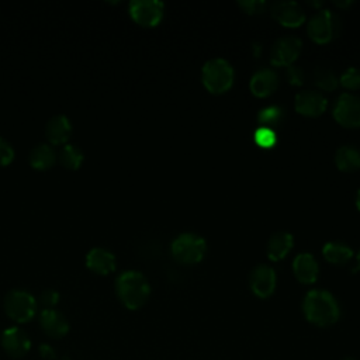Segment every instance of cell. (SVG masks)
<instances>
[{
	"label": "cell",
	"mask_w": 360,
	"mask_h": 360,
	"mask_svg": "<svg viewBox=\"0 0 360 360\" xmlns=\"http://www.w3.org/2000/svg\"><path fill=\"white\" fill-rule=\"evenodd\" d=\"M339 82L346 89H357V87H360V69L354 68V66L347 68L342 73Z\"/></svg>",
	"instance_id": "obj_27"
},
{
	"label": "cell",
	"mask_w": 360,
	"mask_h": 360,
	"mask_svg": "<svg viewBox=\"0 0 360 360\" xmlns=\"http://www.w3.org/2000/svg\"><path fill=\"white\" fill-rule=\"evenodd\" d=\"M356 205H357V208L360 211V190L357 191V195H356Z\"/></svg>",
	"instance_id": "obj_33"
},
{
	"label": "cell",
	"mask_w": 360,
	"mask_h": 360,
	"mask_svg": "<svg viewBox=\"0 0 360 360\" xmlns=\"http://www.w3.org/2000/svg\"><path fill=\"white\" fill-rule=\"evenodd\" d=\"M39 302L45 308H53L59 302V292L53 288H46L39 295Z\"/></svg>",
	"instance_id": "obj_29"
},
{
	"label": "cell",
	"mask_w": 360,
	"mask_h": 360,
	"mask_svg": "<svg viewBox=\"0 0 360 360\" xmlns=\"http://www.w3.org/2000/svg\"><path fill=\"white\" fill-rule=\"evenodd\" d=\"M72 121L65 114L52 115L45 125V136L52 146L66 145L72 136Z\"/></svg>",
	"instance_id": "obj_12"
},
{
	"label": "cell",
	"mask_w": 360,
	"mask_h": 360,
	"mask_svg": "<svg viewBox=\"0 0 360 360\" xmlns=\"http://www.w3.org/2000/svg\"><path fill=\"white\" fill-rule=\"evenodd\" d=\"M302 42L295 35H283L271 46L270 62L274 66H290L298 58Z\"/></svg>",
	"instance_id": "obj_7"
},
{
	"label": "cell",
	"mask_w": 360,
	"mask_h": 360,
	"mask_svg": "<svg viewBox=\"0 0 360 360\" xmlns=\"http://www.w3.org/2000/svg\"><path fill=\"white\" fill-rule=\"evenodd\" d=\"M86 267L100 276L112 273L117 267V260L112 252L104 248H93L86 255Z\"/></svg>",
	"instance_id": "obj_16"
},
{
	"label": "cell",
	"mask_w": 360,
	"mask_h": 360,
	"mask_svg": "<svg viewBox=\"0 0 360 360\" xmlns=\"http://www.w3.org/2000/svg\"><path fill=\"white\" fill-rule=\"evenodd\" d=\"M39 325L45 335L52 339H60L68 335L70 326L65 315L55 308H44L39 314Z\"/></svg>",
	"instance_id": "obj_11"
},
{
	"label": "cell",
	"mask_w": 360,
	"mask_h": 360,
	"mask_svg": "<svg viewBox=\"0 0 360 360\" xmlns=\"http://www.w3.org/2000/svg\"><path fill=\"white\" fill-rule=\"evenodd\" d=\"M59 160L63 165V167L69 170H77L82 167L84 162V153L79 146L73 143H66L62 146L59 152Z\"/></svg>",
	"instance_id": "obj_23"
},
{
	"label": "cell",
	"mask_w": 360,
	"mask_h": 360,
	"mask_svg": "<svg viewBox=\"0 0 360 360\" xmlns=\"http://www.w3.org/2000/svg\"><path fill=\"white\" fill-rule=\"evenodd\" d=\"M250 288L260 297L267 298L276 288V271L267 264H259L250 274Z\"/></svg>",
	"instance_id": "obj_14"
},
{
	"label": "cell",
	"mask_w": 360,
	"mask_h": 360,
	"mask_svg": "<svg viewBox=\"0 0 360 360\" xmlns=\"http://www.w3.org/2000/svg\"><path fill=\"white\" fill-rule=\"evenodd\" d=\"M238 4L249 14H259L266 8V1L263 0H246V1H239Z\"/></svg>",
	"instance_id": "obj_30"
},
{
	"label": "cell",
	"mask_w": 360,
	"mask_h": 360,
	"mask_svg": "<svg viewBox=\"0 0 360 360\" xmlns=\"http://www.w3.org/2000/svg\"><path fill=\"white\" fill-rule=\"evenodd\" d=\"M15 152L13 145L4 139L3 136H0V166H7L14 160Z\"/></svg>",
	"instance_id": "obj_28"
},
{
	"label": "cell",
	"mask_w": 360,
	"mask_h": 360,
	"mask_svg": "<svg viewBox=\"0 0 360 360\" xmlns=\"http://www.w3.org/2000/svg\"><path fill=\"white\" fill-rule=\"evenodd\" d=\"M283 120V110L278 105H267L262 108L257 114V121L260 125L273 127Z\"/></svg>",
	"instance_id": "obj_25"
},
{
	"label": "cell",
	"mask_w": 360,
	"mask_h": 360,
	"mask_svg": "<svg viewBox=\"0 0 360 360\" xmlns=\"http://www.w3.org/2000/svg\"><path fill=\"white\" fill-rule=\"evenodd\" d=\"M335 120L345 127H360V97L343 93L333 105Z\"/></svg>",
	"instance_id": "obj_8"
},
{
	"label": "cell",
	"mask_w": 360,
	"mask_h": 360,
	"mask_svg": "<svg viewBox=\"0 0 360 360\" xmlns=\"http://www.w3.org/2000/svg\"><path fill=\"white\" fill-rule=\"evenodd\" d=\"M335 15L330 10L316 11L308 22V34L312 41L318 44L329 42L335 35Z\"/></svg>",
	"instance_id": "obj_10"
},
{
	"label": "cell",
	"mask_w": 360,
	"mask_h": 360,
	"mask_svg": "<svg viewBox=\"0 0 360 360\" xmlns=\"http://www.w3.org/2000/svg\"><path fill=\"white\" fill-rule=\"evenodd\" d=\"M205 250V240L195 233H181L172 242V255L183 264H194L201 262Z\"/></svg>",
	"instance_id": "obj_5"
},
{
	"label": "cell",
	"mask_w": 360,
	"mask_h": 360,
	"mask_svg": "<svg viewBox=\"0 0 360 360\" xmlns=\"http://www.w3.org/2000/svg\"><path fill=\"white\" fill-rule=\"evenodd\" d=\"M287 79L291 84H301L304 82V70L300 66H287Z\"/></svg>",
	"instance_id": "obj_31"
},
{
	"label": "cell",
	"mask_w": 360,
	"mask_h": 360,
	"mask_svg": "<svg viewBox=\"0 0 360 360\" xmlns=\"http://www.w3.org/2000/svg\"><path fill=\"white\" fill-rule=\"evenodd\" d=\"M60 360H70V357L69 356H63Z\"/></svg>",
	"instance_id": "obj_35"
},
{
	"label": "cell",
	"mask_w": 360,
	"mask_h": 360,
	"mask_svg": "<svg viewBox=\"0 0 360 360\" xmlns=\"http://www.w3.org/2000/svg\"><path fill=\"white\" fill-rule=\"evenodd\" d=\"M201 80L208 91L224 93L232 86L233 68L224 58H212L204 63Z\"/></svg>",
	"instance_id": "obj_3"
},
{
	"label": "cell",
	"mask_w": 360,
	"mask_h": 360,
	"mask_svg": "<svg viewBox=\"0 0 360 360\" xmlns=\"http://www.w3.org/2000/svg\"><path fill=\"white\" fill-rule=\"evenodd\" d=\"M292 270L295 277L304 283V284H311L316 280L318 277V263L315 260V257L311 253H300L295 256L294 262H292Z\"/></svg>",
	"instance_id": "obj_18"
},
{
	"label": "cell",
	"mask_w": 360,
	"mask_h": 360,
	"mask_svg": "<svg viewBox=\"0 0 360 360\" xmlns=\"http://www.w3.org/2000/svg\"><path fill=\"white\" fill-rule=\"evenodd\" d=\"M28 162L35 170H48L56 163V150L49 143H38L31 149Z\"/></svg>",
	"instance_id": "obj_19"
},
{
	"label": "cell",
	"mask_w": 360,
	"mask_h": 360,
	"mask_svg": "<svg viewBox=\"0 0 360 360\" xmlns=\"http://www.w3.org/2000/svg\"><path fill=\"white\" fill-rule=\"evenodd\" d=\"M357 266H356V270H359L360 271V250H359V253H357Z\"/></svg>",
	"instance_id": "obj_34"
},
{
	"label": "cell",
	"mask_w": 360,
	"mask_h": 360,
	"mask_svg": "<svg viewBox=\"0 0 360 360\" xmlns=\"http://www.w3.org/2000/svg\"><path fill=\"white\" fill-rule=\"evenodd\" d=\"M0 345L10 357L20 359L30 352L31 339L21 328L10 326L1 332Z\"/></svg>",
	"instance_id": "obj_9"
},
{
	"label": "cell",
	"mask_w": 360,
	"mask_h": 360,
	"mask_svg": "<svg viewBox=\"0 0 360 360\" xmlns=\"http://www.w3.org/2000/svg\"><path fill=\"white\" fill-rule=\"evenodd\" d=\"M292 245H294L292 235L290 232L278 231L273 233L267 240V248H266L267 257L271 260H281L291 250Z\"/></svg>",
	"instance_id": "obj_20"
},
{
	"label": "cell",
	"mask_w": 360,
	"mask_h": 360,
	"mask_svg": "<svg viewBox=\"0 0 360 360\" xmlns=\"http://www.w3.org/2000/svg\"><path fill=\"white\" fill-rule=\"evenodd\" d=\"M38 350H39V354H41V357H42V359H45V360H53V359L56 357L55 349H53L52 346L46 345V343H42V345H39Z\"/></svg>",
	"instance_id": "obj_32"
},
{
	"label": "cell",
	"mask_w": 360,
	"mask_h": 360,
	"mask_svg": "<svg viewBox=\"0 0 360 360\" xmlns=\"http://www.w3.org/2000/svg\"><path fill=\"white\" fill-rule=\"evenodd\" d=\"M253 139H255L256 145H259L262 148H271L277 142V136H276V132L273 131V128L264 127V125H260L259 128H256Z\"/></svg>",
	"instance_id": "obj_26"
},
{
	"label": "cell",
	"mask_w": 360,
	"mask_h": 360,
	"mask_svg": "<svg viewBox=\"0 0 360 360\" xmlns=\"http://www.w3.org/2000/svg\"><path fill=\"white\" fill-rule=\"evenodd\" d=\"M312 77H314V83L319 89L326 90V91L335 90L336 86H338V82H339L336 75L330 69H328V68H316L314 70Z\"/></svg>",
	"instance_id": "obj_24"
},
{
	"label": "cell",
	"mask_w": 360,
	"mask_h": 360,
	"mask_svg": "<svg viewBox=\"0 0 360 360\" xmlns=\"http://www.w3.org/2000/svg\"><path fill=\"white\" fill-rule=\"evenodd\" d=\"M326 97L316 90H302L295 96V110L302 115H321L326 110Z\"/></svg>",
	"instance_id": "obj_13"
},
{
	"label": "cell",
	"mask_w": 360,
	"mask_h": 360,
	"mask_svg": "<svg viewBox=\"0 0 360 360\" xmlns=\"http://www.w3.org/2000/svg\"><path fill=\"white\" fill-rule=\"evenodd\" d=\"M335 163L343 172L356 170L360 167V152L350 145L340 146L335 153Z\"/></svg>",
	"instance_id": "obj_22"
},
{
	"label": "cell",
	"mask_w": 360,
	"mask_h": 360,
	"mask_svg": "<svg viewBox=\"0 0 360 360\" xmlns=\"http://www.w3.org/2000/svg\"><path fill=\"white\" fill-rule=\"evenodd\" d=\"M343 360H354V359H352V357H346V359H343Z\"/></svg>",
	"instance_id": "obj_36"
},
{
	"label": "cell",
	"mask_w": 360,
	"mask_h": 360,
	"mask_svg": "<svg viewBox=\"0 0 360 360\" xmlns=\"http://www.w3.org/2000/svg\"><path fill=\"white\" fill-rule=\"evenodd\" d=\"M250 90L257 97H266L271 94L277 87V75L270 68L257 69L250 77Z\"/></svg>",
	"instance_id": "obj_17"
},
{
	"label": "cell",
	"mask_w": 360,
	"mask_h": 360,
	"mask_svg": "<svg viewBox=\"0 0 360 360\" xmlns=\"http://www.w3.org/2000/svg\"><path fill=\"white\" fill-rule=\"evenodd\" d=\"M165 4L159 0H132L129 14L132 20L143 27H155L163 15Z\"/></svg>",
	"instance_id": "obj_6"
},
{
	"label": "cell",
	"mask_w": 360,
	"mask_h": 360,
	"mask_svg": "<svg viewBox=\"0 0 360 360\" xmlns=\"http://www.w3.org/2000/svg\"><path fill=\"white\" fill-rule=\"evenodd\" d=\"M115 292L124 307L128 309H138L148 301L150 285L142 273L127 270L117 277Z\"/></svg>",
	"instance_id": "obj_1"
},
{
	"label": "cell",
	"mask_w": 360,
	"mask_h": 360,
	"mask_svg": "<svg viewBox=\"0 0 360 360\" xmlns=\"http://www.w3.org/2000/svg\"><path fill=\"white\" fill-rule=\"evenodd\" d=\"M4 312L6 315L17 323L30 322L37 314V300L35 297L22 288H14L4 297Z\"/></svg>",
	"instance_id": "obj_4"
},
{
	"label": "cell",
	"mask_w": 360,
	"mask_h": 360,
	"mask_svg": "<svg viewBox=\"0 0 360 360\" xmlns=\"http://www.w3.org/2000/svg\"><path fill=\"white\" fill-rule=\"evenodd\" d=\"M271 14L280 24L285 27H298L305 21V11L297 1L292 0L274 3Z\"/></svg>",
	"instance_id": "obj_15"
},
{
	"label": "cell",
	"mask_w": 360,
	"mask_h": 360,
	"mask_svg": "<svg viewBox=\"0 0 360 360\" xmlns=\"http://www.w3.org/2000/svg\"><path fill=\"white\" fill-rule=\"evenodd\" d=\"M304 314L311 323L328 326L338 321L339 305L335 297L325 290H312L304 298Z\"/></svg>",
	"instance_id": "obj_2"
},
{
	"label": "cell",
	"mask_w": 360,
	"mask_h": 360,
	"mask_svg": "<svg viewBox=\"0 0 360 360\" xmlns=\"http://www.w3.org/2000/svg\"><path fill=\"white\" fill-rule=\"evenodd\" d=\"M322 255L332 264H343L352 259L353 250L346 243L333 240V242H328L323 245Z\"/></svg>",
	"instance_id": "obj_21"
}]
</instances>
